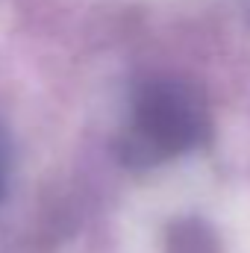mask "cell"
<instances>
[{
  "mask_svg": "<svg viewBox=\"0 0 250 253\" xmlns=\"http://www.w3.org/2000/svg\"><path fill=\"white\" fill-rule=\"evenodd\" d=\"M138 129L144 138L159 150H180L191 144L194 132L200 129L197 106L180 88H156L138 106Z\"/></svg>",
  "mask_w": 250,
  "mask_h": 253,
  "instance_id": "1",
  "label": "cell"
}]
</instances>
